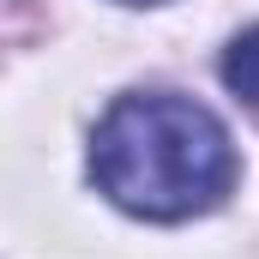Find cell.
<instances>
[{
	"instance_id": "6da1fadb",
	"label": "cell",
	"mask_w": 259,
	"mask_h": 259,
	"mask_svg": "<svg viewBox=\"0 0 259 259\" xmlns=\"http://www.w3.org/2000/svg\"><path fill=\"white\" fill-rule=\"evenodd\" d=\"M91 181L133 217L181 223L235 187V145L193 97H121L91 139Z\"/></svg>"
},
{
	"instance_id": "7a4b0ae2",
	"label": "cell",
	"mask_w": 259,
	"mask_h": 259,
	"mask_svg": "<svg viewBox=\"0 0 259 259\" xmlns=\"http://www.w3.org/2000/svg\"><path fill=\"white\" fill-rule=\"evenodd\" d=\"M223 84H229L241 103L259 109V24L241 30V36L229 42V55H223Z\"/></svg>"
},
{
	"instance_id": "3957f363",
	"label": "cell",
	"mask_w": 259,
	"mask_h": 259,
	"mask_svg": "<svg viewBox=\"0 0 259 259\" xmlns=\"http://www.w3.org/2000/svg\"><path fill=\"white\" fill-rule=\"evenodd\" d=\"M121 6H163V0H121Z\"/></svg>"
}]
</instances>
